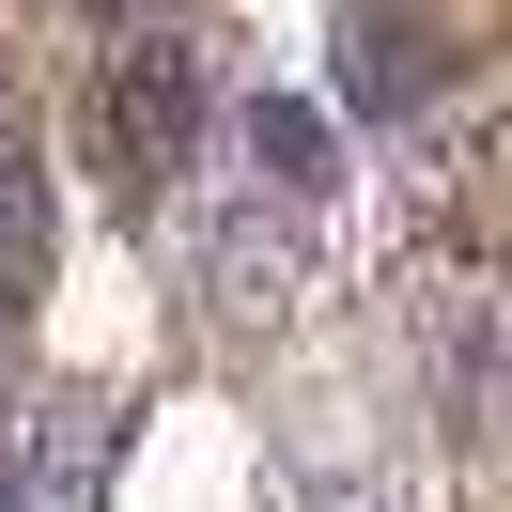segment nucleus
<instances>
[{
  "instance_id": "f257e3e1",
  "label": "nucleus",
  "mask_w": 512,
  "mask_h": 512,
  "mask_svg": "<svg viewBox=\"0 0 512 512\" xmlns=\"http://www.w3.org/2000/svg\"><path fill=\"white\" fill-rule=\"evenodd\" d=\"M109 156L125 171L187 156V47H125V63H109Z\"/></svg>"
},
{
  "instance_id": "f03ea898",
  "label": "nucleus",
  "mask_w": 512,
  "mask_h": 512,
  "mask_svg": "<svg viewBox=\"0 0 512 512\" xmlns=\"http://www.w3.org/2000/svg\"><path fill=\"white\" fill-rule=\"evenodd\" d=\"M249 140H264V156L295 171V187H311V171H326V125H311V109H249Z\"/></svg>"
}]
</instances>
